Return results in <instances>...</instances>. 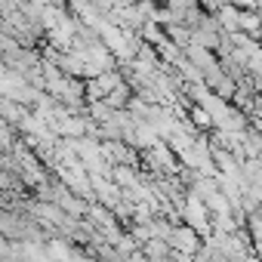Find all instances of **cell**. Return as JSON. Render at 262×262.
<instances>
[{
	"label": "cell",
	"mask_w": 262,
	"mask_h": 262,
	"mask_svg": "<svg viewBox=\"0 0 262 262\" xmlns=\"http://www.w3.org/2000/svg\"><path fill=\"white\" fill-rule=\"evenodd\" d=\"M173 250H185V253H198V231L191 225H179L170 237Z\"/></svg>",
	"instance_id": "obj_1"
},
{
	"label": "cell",
	"mask_w": 262,
	"mask_h": 262,
	"mask_svg": "<svg viewBox=\"0 0 262 262\" xmlns=\"http://www.w3.org/2000/svg\"><path fill=\"white\" fill-rule=\"evenodd\" d=\"M105 102H108L114 111H126V108H129V102H133V99H129V83H120L117 90H111Z\"/></svg>",
	"instance_id": "obj_2"
},
{
	"label": "cell",
	"mask_w": 262,
	"mask_h": 262,
	"mask_svg": "<svg viewBox=\"0 0 262 262\" xmlns=\"http://www.w3.org/2000/svg\"><path fill=\"white\" fill-rule=\"evenodd\" d=\"M231 7H237V10H256V7H259V0H234Z\"/></svg>",
	"instance_id": "obj_3"
}]
</instances>
